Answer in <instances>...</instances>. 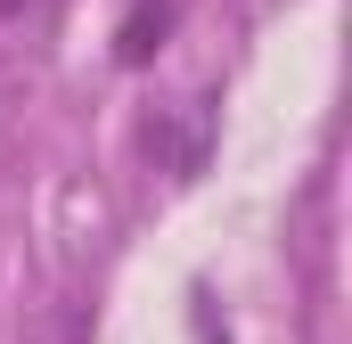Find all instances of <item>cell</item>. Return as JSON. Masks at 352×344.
<instances>
[{"instance_id": "obj_1", "label": "cell", "mask_w": 352, "mask_h": 344, "mask_svg": "<svg viewBox=\"0 0 352 344\" xmlns=\"http://www.w3.org/2000/svg\"><path fill=\"white\" fill-rule=\"evenodd\" d=\"M205 148H213V107L188 98L173 115H148V156L173 172V180H197L205 172Z\"/></svg>"}, {"instance_id": "obj_2", "label": "cell", "mask_w": 352, "mask_h": 344, "mask_svg": "<svg viewBox=\"0 0 352 344\" xmlns=\"http://www.w3.org/2000/svg\"><path fill=\"white\" fill-rule=\"evenodd\" d=\"M173 0H123V17H115V66L123 74H140V66H156V50L173 41Z\"/></svg>"}, {"instance_id": "obj_3", "label": "cell", "mask_w": 352, "mask_h": 344, "mask_svg": "<svg viewBox=\"0 0 352 344\" xmlns=\"http://www.w3.org/2000/svg\"><path fill=\"white\" fill-rule=\"evenodd\" d=\"M50 0H0V25H25V17H41Z\"/></svg>"}]
</instances>
